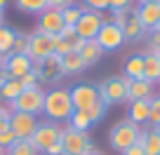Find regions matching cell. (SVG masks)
<instances>
[{"label":"cell","instance_id":"obj_1","mask_svg":"<svg viewBox=\"0 0 160 155\" xmlns=\"http://www.w3.org/2000/svg\"><path fill=\"white\" fill-rule=\"evenodd\" d=\"M73 101H71L68 87H50L45 90V104H42V115L50 122L66 125L68 118L73 115Z\"/></svg>","mask_w":160,"mask_h":155},{"label":"cell","instance_id":"obj_2","mask_svg":"<svg viewBox=\"0 0 160 155\" xmlns=\"http://www.w3.org/2000/svg\"><path fill=\"white\" fill-rule=\"evenodd\" d=\"M141 139V127L134 125L132 120H118L113 127L108 129V146L115 150V153H122L130 146H134L137 141Z\"/></svg>","mask_w":160,"mask_h":155},{"label":"cell","instance_id":"obj_3","mask_svg":"<svg viewBox=\"0 0 160 155\" xmlns=\"http://www.w3.org/2000/svg\"><path fill=\"white\" fill-rule=\"evenodd\" d=\"M61 146H64V155H92L97 150L90 132H78L68 125H64L61 132Z\"/></svg>","mask_w":160,"mask_h":155},{"label":"cell","instance_id":"obj_4","mask_svg":"<svg viewBox=\"0 0 160 155\" xmlns=\"http://www.w3.org/2000/svg\"><path fill=\"white\" fill-rule=\"evenodd\" d=\"M42 104H45V87H33V90H21V94L14 101L7 104L10 110L19 113H31V115H42Z\"/></svg>","mask_w":160,"mask_h":155},{"label":"cell","instance_id":"obj_5","mask_svg":"<svg viewBox=\"0 0 160 155\" xmlns=\"http://www.w3.org/2000/svg\"><path fill=\"white\" fill-rule=\"evenodd\" d=\"M99 99L106 106L125 104L127 101V78L125 75H111L104 82H99Z\"/></svg>","mask_w":160,"mask_h":155},{"label":"cell","instance_id":"obj_6","mask_svg":"<svg viewBox=\"0 0 160 155\" xmlns=\"http://www.w3.org/2000/svg\"><path fill=\"white\" fill-rule=\"evenodd\" d=\"M61 132H64V125H57V122H50V120H40V125L33 132L31 141H33V146L40 153H45L50 146L61 141Z\"/></svg>","mask_w":160,"mask_h":155},{"label":"cell","instance_id":"obj_7","mask_svg":"<svg viewBox=\"0 0 160 155\" xmlns=\"http://www.w3.org/2000/svg\"><path fill=\"white\" fill-rule=\"evenodd\" d=\"M33 73L38 75L40 85H54L64 78V70H61V56L52 54L42 61H35L33 64Z\"/></svg>","mask_w":160,"mask_h":155},{"label":"cell","instance_id":"obj_8","mask_svg":"<svg viewBox=\"0 0 160 155\" xmlns=\"http://www.w3.org/2000/svg\"><path fill=\"white\" fill-rule=\"evenodd\" d=\"M68 92L75 110H87L90 106H94L99 101V87L92 85V82H78V85L68 87Z\"/></svg>","mask_w":160,"mask_h":155},{"label":"cell","instance_id":"obj_9","mask_svg":"<svg viewBox=\"0 0 160 155\" xmlns=\"http://www.w3.org/2000/svg\"><path fill=\"white\" fill-rule=\"evenodd\" d=\"M97 42L101 45L104 52H115V50H120V47L125 45V33H122L120 26H115L113 21L106 19L104 26L99 28V33H97Z\"/></svg>","mask_w":160,"mask_h":155},{"label":"cell","instance_id":"obj_10","mask_svg":"<svg viewBox=\"0 0 160 155\" xmlns=\"http://www.w3.org/2000/svg\"><path fill=\"white\" fill-rule=\"evenodd\" d=\"M40 118L31 113H19V110H12L10 113V129L14 132L17 139H31L33 132L38 129Z\"/></svg>","mask_w":160,"mask_h":155},{"label":"cell","instance_id":"obj_11","mask_svg":"<svg viewBox=\"0 0 160 155\" xmlns=\"http://www.w3.org/2000/svg\"><path fill=\"white\" fill-rule=\"evenodd\" d=\"M104 12H92V10H85L82 17L78 19L75 24V31H78V38L82 40H97V33L99 28L104 26Z\"/></svg>","mask_w":160,"mask_h":155},{"label":"cell","instance_id":"obj_12","mask_svg":"<svg viewBox=\"0 0 160 155\" xmlns=\"http://www.w3.org/2000/svg\"><path fill=\"white\" fill-rule=\"evenodd\" d=\"M54 54V35H47V33H31V42H28V56L35 61H42L47 56Z\"/></svg>","mask_w":160,"mask_h":155},{"label":"cell","instance_id":"obj_13","mask_svg":"<svg viewBox=\"0 0 160 155\" xmlns=\"http://www.w3.org/2000/svg\"><path fill=\"white\" fill-rule=\"evenodd\" d=\"M61 28H64V19H61V10H54V7H47L45 12L38 14V31L47 35H59Z\"/></svg>","mask_w":160,"mask_h":155},{"label":"cell","instance_id":"obj_14","mask_svg":"<svg viewBox=\"0 0 160 155\" xmlns=\"http://www.w3.org/2000/svg\"><path fill=\"white\" fill-rule=\"evenodd\" d=\"M5 70L10 73V78L19 80V78H24L26 73L33 70V59L28 54H14V52H10L5 56Z\"/></svg>","mask_w":160,"mask_h":155},{"label":"cell","instance_id":"obj_15","mask_svg":"<svg viewBox=\"0 0 160 155\" xmlns=\"http://www.w3.org/2000/svg\"><path fill=\"white\" fill-rule=\"evenodd\" d=\"M137 19L141 21V26L146 28V33L153 28H158L160 24V5H155V2H139V7L134 10Z\"/></svg>","mask_w":160,"mask_h":155},{"label":"cell","instance_id":"obj_16","mask_svg":"<svg viewBox=\"0 0 160 155\" xmlns=\"http://www.w3.org/2000/svg\"><path fill=\"white\" fill-rule=\"evenodd\" d=\"M153 87L148 80L139 78V80H127V104L132 101H148L153 96Z\"/></svg>","mask_w":160,"mask_h":155},{"label":"cell","instance_id":"obj_17","mask_svg":"<svg viewBox=\"0 0 160 155\" xmlns=\"http://www.w3.org/2000/svg\"><path fill=\"white\" fill-rule=\"evenodd\" d=\"M78 54H80V59L85 61V66L90 68V66H97V64H99L101 56H104L106 52L101 50V45H99L97 40H85V42H82V50H80Z\"/></svg>","mask_w":160,"mask_h":155},{"label":"cell","instance_id":"obj_18","mask_svg":"<svg viewBox=\"0 0 160 155\" xmlns=\"http://www.w3.org/2000/svg\"><path fill=\"white\" fill-rule=\"evenodd\" d=\"M148 115H151V106L148 101H132L127 106V120H132L134 125H148Z\"/></svg>","mask_w":160,"mask_h":155},{"label":"cell","instance_id":"obj_19","mask_svg":"<svg viewBox=\"0 0 160 155\" xmlns=\"http://www.w3.org/2000/svg\"><path fill=\"white\" fill-rule=\"evenodd\" d=\"M141 146H144L146 155H160V127H148L141 129Z\"/></svg>","mask_w":160,"mask_h":155},{"label":"cell","instance_id":"obj_20","mask_svg":"<svg viewBox=\"0 0 160 155\" xmlns=\"http://www.w3.org/2000/svg\"><path fill=\"white\" fill-rule=\"evenodd\" d=\"M122 33H125V42H137V40H141L146 35V28L141 26V21L137 19L134 10H132L130 17H127V24L122 26Z\"/></svg>","mask_w":160,"mask_h":155},{"label":"cell","instance_id":"obj_21","mask_svg":"<svg viewBox=\"0 0 160 155\" xmlns=\"http://www.w3.org/2000/svg\"><path fill=\"white\" fill-rule=\"evenodd\" d=\"M122 75L127 80H139L144 78V54H132L125 59V66H122Z\"/></svg>","mask_w":160,"mask_h":155},{"label":"cell","instance_id":"obj_22","mask_svg":"<svg viewBox=\"0 0 160 155\" xmlns=\"http://www.w3.org/2000/svg\"><path fill=\"white\" fill-rule=\"evenodd\" d=\"M61 70H64V75H80L82 70H87V66L78 52H68L61 56Z\"/></svg>","mask_w":160,"mask_h":155},{"label":"cell","instance_id":"obj_23","mask_svg":"<svg viewBox=\"0 0 160 155\" xmlns=\"http://www.w3.org/2000/svg\"><path fill=\"white\" fill-rule=\"evenodd\" d=\"M144 80L160 85V59L155 54H144Z\"/></svg>","mask_w":160,"mask_h":155},{"label":"cell","instance_id":"obj_24","mask_svg":"<svg viewBox=\"0 0 160 155\" xmlns=\"http://www.w3.org/2000/svg\"><path fill=\"white\" fill-rule=\"evenodd\" d=\"M5 155H40V150L33 146L31 139H17L14 143L5 150Z\"/></svg>","mask_w":160,"mask_h":155},{"label":"cell","instance_id":"obj_25","mask_svg":"<svg viewBox=\"0 0 160 155\" xmlns=\"http://www.w3.org/2000/svg\"><path fill=\"white\" fill-rule=\"evenodd\" d=\"M14 5L19 7V12L26 14H40L50 7V0H14Z\"/></svg>","mask_w":160,"mask_h":155},{"label":"cell","instance_id":"obj_26","mask_svg":"<svg viewBox=\"0 0 160 155\" xmlns=\"http://www.w3.org/2000/svg\"><path fill=\"white\" fill-rule=\"evenodd\" d=\"M21 90H24V87H21V82L17 80V78H10L5 85L0 87V99L5 101V104H10V101H14L17 96L21 94Z\"/></svg>","mask_w":160,"mask_h":155},{"label":"cell","instance_id":"obj_27","mask_svg":"<svg viewBox=\"0 0 160 155\" xmlns=\"http://www.w3.org/2000/svg\"><path fill=\"white\" fill-rule=\"evenodd\" d=\"M68 127H73V129L78 132H90L92 129V120L87 118L85 110H73V115L68 118V122H66Z\"/></svg>","mask_w":160,"mask_h":155},{"label":"cell","instance_id":"obj_28","mask_svg":"<svg viewBox=\"0 0 160 155\" xmlns=\"http://www.w3.org/2000/svg\"><path fill=\"white\" fill-rule=\"evenodd\" d=\"M14 35H17V31L14 28H10V26H0V54L2 56H7L12 52V45H14Z\"/></svg>","mask_w":160,"mask_h":155},{"label":"cell","instance_id":"obj_29","mask_svg":"<svg viewBox=\"0 0 160 155\" xmlns=\"http://www.w3.org/2000/svg\"><path fill=\"white\" fill-rule=\"evenodd\" d=\"M59 38L68 42L73 52H80V50H82V42H85L82 38H78V31H75V26H64V28H61V33H59Z\"/></svg>","mask_w":160,"mask_h":155},{"label":"cell","instance_id":"obj_30","mask_svg":"<svg viewBox=\"0 0 160 155\" xmlns=\"http://www.w3.org/2000/svg\"><path fill=\"white\" fill-rule=\"evenodd\" d=\"M82 12H85V7L82 5H71V7H66V10H61V19H64V26H75L78 24V19L82 17Z\"/></svg>","mask_w":160,"mask_h":155},{"label":"cell","instance_id":"obj_31","mask_svg":"<svg viewBox=\"0 0 160 155\" xmlns=\"http://www.w3.org/2000/svg\"><path fill=\"white\" fill-rule=\"evenodd\" d=\"M106 110H108V106H106L104 101L99 99V101H97L94 106H90V108H87L85 113H87V118H90V120H92V125H97V122H99V120H104Z\"/></svg>","mask_w":160,"mask_h":155},{"label":"cell","instance_id":"obj_32","mask_svg":"<svg viewBox=\"0 0 160 155\" xmlns=\"http://www.w3.org/2000/svg\"><path fill=\"white\" fill-rule=\"evenodd\" d=\"M151 106V115H148V125L151 127H160V94H153L148 99Z\"/></svg>","mask_w":160,"mask_h":155},{"label":"cell","instance_id":"obj_33","mask_svg":"<svg viewBox=\"0 0 160 155\" xmlns=\"http://www.w3.org/2000/svg\"><path fill=\"white\" fill-rule=\"evenodd\" d=\"M28 42H31V35L17 33L14 35V45H12V52H14V54H28Z\"/></svg>","mask_w":160,"mask_h":155},{"label":"cell","instance_id":"obj_34","mask_svg":"<svg viewBox=\"0 0 160 155\" xmlns=\"http://www.w3.org/2000/svg\"><path fill=\"white\" fill-rule=\"evenodd\" d=\"M148 45H146V54H158L160 52V28H153V31H148Z\"/></svg>","mask_w":160,"mask_h":155},{"label":"cell","instance_id":"obj_35","mask_svg":"<svg viewBox=\"0 0 160 155\" xmlns=\"http://www.w3.org/2000/svg\"><path fill=\"white\" fill-rule=\"evenodd\" d=\"M130 12H132V10H111V19H108V21H113L115 26H120V28H122V26L127 24Z\"/></svg>","mask_w":160,"mask_h":155},{"label":"cell","instance_id":"obj_36","mask_svg":"<svg viewBox=\"0 0 160 155\" xmlns=\"http://www.w3.org/2000/svg\"><path fill=\"white\" fill-rule=\"evenodd\" d=\"M19 82H21V87L24 90H33V87H42L40 85V80H38V75L31 70V73H26L24 78H19Z\"/></svg>","mask_w":160,"mask_h":155},{"label":"cell","instance_id":"obj_37","mask_svg":"<svg viewBox=\"0 0 160 155\" xmlns=\"http://www.w3.org/2000/svg\"><path fill=\"white\" fill-rule=\"evenodd\" d=\"M85 2V10H92V12H106L108 10V0H82Z\"/></svg>","mask_w":160,"mask_h":155},{"label":"cell","instance_id":"obj_38","mask_svg":"<svg viewBox=\"0 0 160 155\" xmlns=\"http://www.w3.org/2000/svg\"><path fill=\"white\" fill-rule=\"evenodd\" d=\"M68 52H73V50H71V45L66 40H61L59 35H54V54L57 56H64V54H68Z\"/></svg>","mask_w":160,"mask_h":155},{"label":"cell","instance_id":"obj_39","mask_svg":"<svg viewBox=\"0 0 160 155\" xmlns=\"http://www.w3.org/2000/svg\"><path fill=\"white\" fill-rule=\"evenodd\" d=\"M10 113L12 110L7 108V104L0 106V134H2L5 129H10Z\"/></svg>","mask_w":160,"mask_h":155},{"label":"cell","instance_id":"obj_40","mask_svg":"<svg viewBox=\"0 0 160 155\" xmlns=\"http://www.w3.org/2000/svg\"><path fill=\"white\" fill-rule=\"evenodd\" d=\"M14 141H17L14 132H12V129H5L2 134H0V148H2V150H7L12 143H14Z\"/></svg>","mask_w":160,"mask_h":155},{"label":"cell","instance_id":"obj_41","mask_svg":"<svg viewBox=\"0 0 160 155\" xmlns=\"http://www.w3.org/2000/svg\"><path fill=\"white\" fill-rule=\"evenodd\" d=\"M132 0H108V10H130Z\"/></svg>","mask_w":160,"mask_h":155},{"label":"cell","instance_id":"obj_42","mask_svg":"<svg viewBox=\"0 0 160 155\" xmlns=\"http://www.w3.org/2000/svg\"><path fill=\"white\" fill-rule=\"evenodd\" d=\"M120 155H146V150H144V146H141V141H137L134 146H130V148L122 150Z\"/></svg>","mask_w":160,"mask_h":155},{"label":"cell","instance_id":"obj_43","mask_svg":"<svg viewBox=\"0 0 160 155\" xmlns=\"http://www.w3.org/2000/svg\"><path fill=\"white\" fill-rule=\"evenodd\" d=\"M71 5H75V0H50V7H54V10H66Z\"/></svg>","mask_w":160,"mask_h":155},{"label":"cell","instance_id":"obj_44","mask_svg":"<svg viewBox=\"0 0 160 155\" xmlns=\"http://www.w3.org/2000/svg\"><path fill=\"white\" fill-rule=\"evenodd\" d=\"M42 155H64V146H61V141H59V143H54V146H50Z\"/></svg>","mask_w":160,"mask_h":155},{"label":"cell","instance_id":"obj_45","mask_svg":"<svg viewBox=\"0 0 160 155\" xmlns=\"http://www.w3.org/2000/svg\"><path fill=\"white\" fill-rule=\"evenodd\" d=\"M7 5H10V0H0V10H2V12H5Z\"/></svg>","mask_w":160,"mask_h":155},{"label":"cell","instance_id":"obj_46","mask_svg":"<svg viewBox=\"0 0 160 155\" xmlns=\"http://www.w3.org/2000/svg\"><path fill=\"white\" fill-rule=\"evenodd\" d=\"M2 68H5V56L0 54V70H2Z\"/></svg>","mask_w":160,"mask_h":155},{"label":"cell","instance_id":"obj_47","mask_svg":"<svg viewBox=\"0 0 160 155\" xmlns=\"http://www.w3.org/2000/svg\"><path fill=\"white\" fill-rule=\"evenodd\" d=\"M2 24H5V12L0 10V26H2Z\"/></svg>","mask_w":160,"mask_h":155},{"label":"cell","instance_id":"obj_48","mask_svg":"<svg viewBox=\"0 0 160 155\" xmlns=\"http://www.w3.org/2000/svg\"><path fill=\"white\" fill-rule=\"evenodd\" d=\"M139 2H155V5H160V0H139Z\"/></svg>","mask_w":160,"mask_h":155},{"label":"cell","instance_id":"obj_49","mask_svg":"<svg viewBox=\"0 0 160 155\" xmlns=\"http://www.w3.org/2000/svg\"><path fill=\"white\" fill-rule=\"evenodd\" d=\"M92 155H104V153H101V150H94V153H92Z\"/></svg>","mask_w":160,"mask_h":155},{"label":"cell","instance_id":"obj_50","mask_svg":"<svg viewBox=\"0 0 160 155\" xmlns=\"http://www.w3.org/2000/svg\"><path fill=\"white\" fill-rule=\"evenodd\" d=\"M0 155H5V150H2V148H0Z\"/></svg>","mask_w":160,"mask_h":155},{"label":"cell","instance_id":"obj_51","mask_svg":"<svg viewBox=\"0 0 160 155\" xmlns=\"http://www.w3.org/2000/svg\"><path fill=\"white\" fill-rule=\"evenodd\" d=\"M155 56H158V59H160V52H158V54H155Z\"/></svg>","mask_w":160,"mask_h":155},{"label":"cell","instance_id":"obj_52","mask_svg":"<svg viewBox=\"0 0 160 155\" xmlns=\"http://www.w3.org/2000/svg\"><path fill=\"white\" fill-rule=\"evenodd\" d=\"M158 28H160V24H158Z\"/></svg>","mask_w":160,"mask_h":155}]
</instances>
